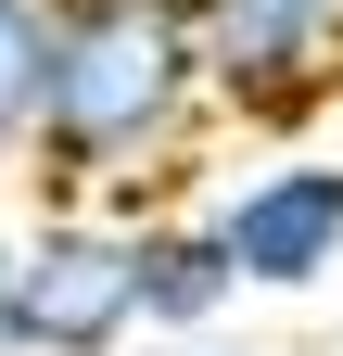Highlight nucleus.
<instances>
[{
  "instance_id": "f257e3e1",
  "label": "nucleus",
  "mask_w": 343,
  "mask_h": 356,
  "mask_svg": "<svg viewBox=\"0 0 343 356\" xmlns=\"http://www.w3.org/2000/svg\"><path fill=\"white\" fill-rule=\"evenodd\" d=\"M217 127L203 76V0H51V76H38V204L140 216Z\"/></svg>"
},
{
  "instance_id": "f03ea898",
  "label": "nucleus",
  "mask_w": 343,
  "mask_h": 356,
  "mask_svg": "<svg viewBox=\"0 0 343 356\" xmlns=\"http://www.w3.org/2000/svg\"><path fill=\"white\" fill-rule=\"evenodd\" d=\"M140 343V280H127L115 204H38L13 242V356H127Z\"/></svg>"
},
{
  "instance_id": "7ed1b4c3",
  "label": "nucleus",
  "mask_w": 343,
  "mask_h": 356,
  "mask_svg": "<svg viewBox=\"0 0 343 356\" xmlns=\"http://www.w3.org/2000/svg\"><path fill=\"white\" fill-rule=\"evenodd\" d=\"M203 76L217 127H318L343 102V0H203Z\"/></svg>"
},
{
  "instance_id": "20e7f679",
  "label": "nucleus",
  "mask_w": 343,
  "mask_h": 356,
  "mask_svg": "<svg viewBox=\"0 0 343 356\" xmlns=\"http://www.w3.org/2000/svg\"><path fill=\"white\" fill-rule=\"evenodd\" d=\"M217 229H229L242 293H318L331 267H343V165H331V153L254 165L242 191L217 204Z\"/></svg>"
},
{
  "instance_id": "39448f33",
  "label": "nucleus",
  "mask_w": 343,
  "mask_h": 356,
  "mask_svg": "<svg viewBox=\"0 0 343 356\" xmlns=\"http://www.w3.org/2000/svg\"><path fill=\"white\" fill-rule=\"evenodd\" d=\"M127 280H140V343H203V331H229V305H242L229 229L217 216H178V204L127 216Z\"/></svg>"
},
{
  "instance_id": "423d86ee",
  "label": "nucleus",
  "mask_w": 343,
  "mask_h": 356,
  "mask_svg": "<svg viewBox=\"0 0 343 356\" xmlns=\"http://www.w3.org/2000/svg\"><path fill=\"white\" fill-rule=\"evenodd\" d=\"M38 76H51V0H0V165L38 140Z\"/></svg>"
},
{
  "instance_id": "0eeeda50",
  "label": "nucleus",
  "mask_w": 343,
  "mask_h": 356,
  "mask_svg": "<svg viewBox=\"0 0 343 356\" xmlns=\"http://www.w3.org/2000/svg\"><path fill=\"white\" fill-rule=\"evenodd\" d=\"M13 242H26V216H0V356H13Z\"/></svg>"
},
{
  "instance_id": "6e6552de",
  "label": "nucleus",
  "mask_w": 343,
  "mask_h": 356,
  "mask_svg": "<svg viewBox=\"0 0 343 356\" xmlns=\"http://www.w3.org/2000/svg\"><path fill=\"white\" fill-rule=\"evenodd\" d=\"M165 356H267V343H217V331H203V343H165Z\"/></svg>"
}]
</instances>
